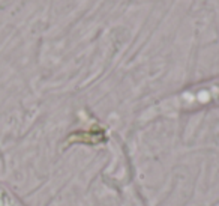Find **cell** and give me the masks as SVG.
<instances>
[{"label":"cell","mask_w":219,"mask_h":206,"mask_svg":"<svg viewBox=\"0 0 219 206\" xmlns=\"http://www.w3.org/2000/svg\"><path fill=\"white\" fill-rule=\"evenodd\" d=\"M0 206H24L9 188L0 184Z\"/></svg>","instance_id":"6da1fadb"}]
</instances>
